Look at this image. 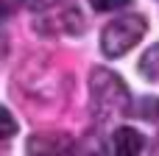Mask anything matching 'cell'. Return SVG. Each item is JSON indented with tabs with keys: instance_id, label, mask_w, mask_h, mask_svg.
Wrapping results in <instances>:
<instances>
[{
	"instance_id": "obj_5",
	"label": "cell",
	"mask_w": 159,
	"mask_h": 156,
	"mask_svg": "<svg viewBox=\"0 0 159 156\" xmlns=\"http://www.w3.org/2000/svg\"><path fill=\"white\" fill-rule=\"evenodd\" d=\"M109 145H112V151L117 156H137V154H143V148H145V137H143L137 128L120 126V128L112 131Z\"/></svg>"
},
{
	"instance_id": "obj_3",
	"label": "cell",
	"mask_w": 159,
	"mask_h": 156,
	"mask_svg": "<svg viewBox=\"0 0 159 156\" xmlns=\"http://www.w3.org/2000/svg\"><path fill=\"white\" fill-rule=\"evenodd\" d=\"M145 31H148V20L143 14H120V17H115L101 31L103 56H109V59L126 56L131 47H137V42L145 36Z\"/></svg>"
},
{
	"instance_id": "obj_9",
	"label": "cell",
	"mask_w": 159,
	"mask_h": 156,
	"mask_svg": "<svg viewBox=\"0 0 159 156\" xmlns=\"http://www.w3.org/2000/svg\"><path fill=\"white\" fill-rule=\"evenodd\" d=\"M17 3H20V6H28V8H34V11H36V8H42L48 0H17Z\"/></svg>"
},
{
	"instance_id": "obj_4",
	"label": "cell",
	"mask_w": 159,
	"mask_h": 156,
	"mask_svg": "<svg viewBox=\"0 0 159 156\" xmlns=\"http://www.w3.org/2000/svg\"><path fill=\"white\" fill-rule=\"evenodd\" d=\"M28 154H73V140L67 134L59 131H48V134H34L25 145Z\"/></svg>"
},
{
	"instance_id": "obj_7",
	"label": "cell",
	"mask_w": 159,
	"mask_h": 156,
	"mask_svg": "<svg viewBox=\"0 0 159 156\" xmlns=\"http://www.w3.org/2000/svg\"><path fill=\"white\" fill-rule=\"evenodd\" d=\"M14 134H17V120H14V114L0 106V142H3V140H11Z\"/></svg>"
},
{
	"instance_id": "obj_1",
	"label": "cell",
	"mask_w": 159,
	"mask_h": 156,
	"mask_svg": "<svg viewBox=\"0 0 159 156\" xmlns=\"http://www.w3.org/2000/svg\"><path fill=\"white\" fill-rule=\"evenodd\" d=\"M89 98H92V112L101 120L123 117L131 112V92L126 81L106 67H95L89 73Z\"/></svg>"
},
{
	"instance_id": "obj_11",
	"label": "cell",
	"mask_w": 159,
	"mask_h": 156,
	"mask_svg": "<svg viewBox=\"0 0 159 156\" xmlns=\"http://www.w3.org/2000/svg\"><path fill=\"white\" fill-rule=\"evenodd\" d=\"M157 114H159V100H157Z\"/></svg>"
},
{
	"instance_id": "obj_6",
	"label": "cell",
	"mask_w": 159,
	"mask_h": 156,
	"mask_svg": "<svg viewBox=\"0 0 159 156\" xmlns=\"http://www.w3.org/2000/svg\"><path fill=\"white\" fill-rule=\"evenodd\" d=\"M137 73H140L145 81L159 84V42H157V45H151V47L140 56V61H137Z\"/></svg>"
},
{
	"instance_id": "obj_2",
	"label": "cell",
	"mask_w": 159,
	"mask_h": 156,
	"mask_svg": "<svg viewBox=\"0 0 159 156\" xmlns=\"http://www.w3.org/2000/svg\"><path fill=\"white\" fill-rule=\"evenodd\" d=\"M34 28L42 36H78L87 28V20L75 0H48L42 8H36Z\"/></svg>"
},
{
	"instance_id": "obj_10",
	"label": "cell",
	"mask_w": 159,
	"mask_h": 156,
	"mask_svg": "<svg viewBox=\"0 0 159 156\" xmlns=\"http://www.w3.org/2000/svg\"><path fill=\"white\" fill-rule=\"evenodd\" d=\"M8 17V6H6V0H0V20H6Z\"/></svg>"
},
{
	"instance_id": "obj_8",
	"label": "cell",
	"mask_w": 159,
	"mask_h": 156,
	"mask_svg": "<svg viewBox=\"0 0 159 156\" xmlns=\"http://www.w3.org/2000/svg\"><path fill=\"white\" fill-rule=\"evenodd\" d=\"M134 0H89L92 11L98 14H106V11H120V8H129Z\"/></svg>"
}]
</instances>
